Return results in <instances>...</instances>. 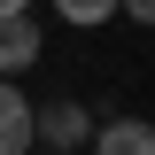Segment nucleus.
I'll return each instance as SVG.
<instances>
[{
	"label": "nucleus",
	"instance_id": "39448f33",
	"mask_svg": "<svg viewBox=\"0 0 155 155\" xmlns=\"http://www.w3.org/2000/svg\"><path fill=\"white\" fill-rule=\"evenodd\" d=\"M54 16L70 23V31H101V23L116 16V0H54Z\"/></svg>",
	"mask_w": 155,
	"mask_h": 155
},
{
	"label": "nucleus",
	"instance_id": "f257e3e1",
	"mask_svg": "<svg viewBox=\"0 0 155 155\" xmlns=\"http://www.w3.org/2000/svg\"><path fill=\"white\" fill-rule=\"evenodd\" d=\"M93 124L101 116L85 109V101H47V109H39V147H85V140H93Z\"/></svg>",
	"mask_w": 155,
	"mask_h": 155
},
{
	"label": "nucleus",
	"instance_id": "20e7f679",
	"mask_svg": "<svg viewBox=\"0 0 155 155\" xmlns=\"http://www.w3.org/2000/svg\"><path fill=\"white\" fill-rule=\"evenodd\" d=\"M39 47H47V39H39L31 8H23V16H0V78H23L39 62Z\"/></svg>",
	"mask_w": 155,
	"mask_h": 155
},
{
	"label": "nucleus",
	"instance_id": "423d86ee",
	"mask_svg": "<svg viewBox=\"0 0 155 155\" xmlns=\"http://www.w3.org/2000/svg\"><path fill=\"white\" fill-rule=\"evenodd\" d=\"M116 16H132V23H155V0H116Z\"/></svg>",
	"mask_w": 155,
	"mask_h": 155
},
{
	"label": "nucleus",
	"instance_id": "6e6552de",
	"mask_svg": "<svg viewBox=\"0 0 155 155\" xmlns=\"http://www.w3.org/2000/svg\"><path fill=\"white\" fill-rule=\"evenodd\" d=\"M47 155H85V147H47Z\"/></svg>",
	"mask_w": 155,
	"mask_h": 155
},
{
	"label": "nucleus",
	"instance_id": "0eeeda50",
	"mask_svg": "<svg viewBox=\"0 0 155 155\" xmlns=\"http://www.w3.org/2000/svg\"><path fill=\"white\" fill-rule=\"evenodd\" d=\"M23 8H31V0H0V16H23Z\"/></svg>",
	"mask_w": 155,
	"mask_h": 155
},
{
	"label": "nucleus",
	"instance_id": "7ed1b4c3",
	"mask_svg": "<svg viewBox=\"0 0 155 155\" xmlns=\"http://www.w3.org/2000/svg\"><path fill=\"white\" fill-rule=\"evenodd\" d=\"M85 155H155V116H109V124H93Z\"/></svg>",
	"mask_w": 155,
	"mask_h": 155
},
{
	"label": "nucleus",
	"instance_id": "f03ea898",
	"mask_svg": "<svg viewBox=\"0 0 155 155\" xmlns=\"http://www.w3.org/2000/svg\"><path fill=\"white\" fill-rule=\"evenodd\" d=\"M39 109H31V93H23L16 78H0V155H31L39 147Z\"/></svg>",
	"mask_w": 155,
	"mask_h": 155
}]
</instances>
